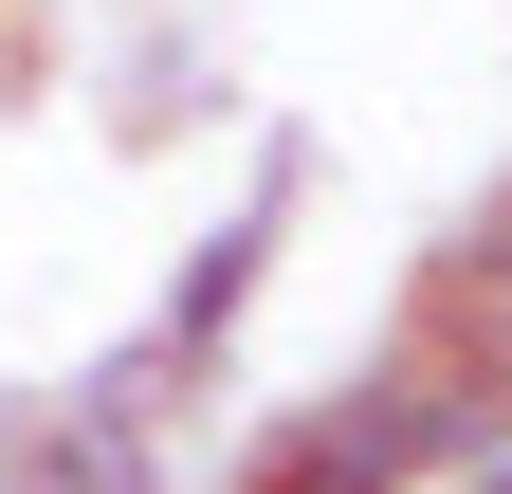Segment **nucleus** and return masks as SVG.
<instances>
[{"mask_svg":"<svg viewBox=\"0 0 512 494\" xmlns=\"http://www.w3.org/2000/svg\"><path fill=\"white\" fill-rule=\"evenodd\" d=\"M476 330L512 348V238H494V257H476Z\"/></svg>","mask_w":512,"mask_h":494,"instance_id":"7ed1b4c3","label":"nucleus"},{"mask_svg":"<svg viewBox=\"0 0 512 494\" xmlns=\"http://www.w3.org/2000/svg\"><path fill=\"white\" fill-rule=\"evenodd\" d=\"M476 421H494V440H512V348H494V385H476Z\"/></svg>","mask_w":512,"mask_h":494,"instance_id":"20e7f679","label":"nucleus"},{"mask_svg":"<svg viewBox=\"0 0 512 494\" xmlns=\"http://www.w3.org/2000/svg\"><path fill=\"white\" fill-rule=\"evenodd\" d=\"M238 293H256V220L183 257V293H165V330H183V348H220V330H238Z\"/></svg>","mask_w":512,"mask_h":494,"instance_id":"f03ea898","label":"nucleus"},{"mask_svg":"<svg viewBox=\"0 0 512 494\" xmlns=\"http://www.w3.org/2000/svg\"><path fill=\"white\" fill-rule=\"evenodd\" d=\"M458 421H476L458 366H366L348 403H311L275 440V494H421L439 458H458Z\"/></svg>","mask_w":512,"mask_h":494,"instance_id":"f257e3e1","label":"nucleus"}]
</instances>
